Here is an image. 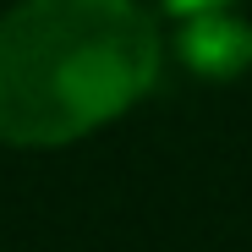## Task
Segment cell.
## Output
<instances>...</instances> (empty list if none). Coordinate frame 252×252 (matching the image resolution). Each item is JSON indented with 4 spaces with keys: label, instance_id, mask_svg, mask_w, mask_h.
Wrapping results in <instances>:
<instances>
[{
    "label": "cell",
    "instance_id": "obj_2",
    "mask_svg": "<svg viewBox=\"0 0 252 252\" xmlns=\"http://www.w3.org/2000/svg\"><path fill=\"white\" fill-rule=\"evenodd\" d=\"M181 55L203 77H230V71H241L252 61V28H241L225 11H203L181 38Z\"/></svg>",
    "mask_w": 252,
    "mask_h": 252
},
{
    "label": "cell",
    "instance_id": "obj_3",
    "mask_svg": "<svg viewBox=\"0 0 252 252\" xmlns=\"http://www.w3.org/2000/svg\"><path fill=\"white\" fill-rule=\"evenodd\" d=\"M170 6H176V11H220L225 0H170Z\"/></svg>",
    "mask_w": 252,
    "mask_h": 252
},
{
    "label": "cell",
    "instance_id": "obj_1",
    "mask_svg": "<svg viewBox=\"0 0 252 252\" xmlns=\"http://www.w3.org/2000/svg\"><path fill=\"white\" fill-rule=\"evenodd\" d=\"M159 33L132 0H22L0 17V137L66 143L148 94Z\"/></svg>",
    "mask_w": 252,
    "mask_h": 252
}]
</instances>
